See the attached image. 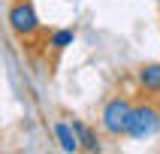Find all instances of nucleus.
<instances>
[{
	"instance_id": "nucleus-4",
	"label": "nucleus",
	"mask_w": 160,
	"mask_h": 154,
	"mask_svg": "<svg viewBox=\"0 0 160 154\" xmlns=\"http://www.w3.org/2000/svg\"><path fill=\"white\" fill-rule=\"evenodd\" d=\"M136 79L148 94H160V63H142Z\"/></svg>"
},
{
	"instance_id": "nucleus-5",
	"label": "nucleus",
	"mask_w": 160,
	"mask_h": 154,
	"mask_svg": "<svg viewBox=\"0 0 160 154\" xmlns=\"http://www.w3.org/2000/svg\"><path fill=\"white\" fill-rule=\"evenodd\" d=\"M72 130H76V136H79V151H100V139H97V133L91 130L88 124H82V121H76L72 118Z\"/></svg>"
},
{
	"instance_id": "nucleus-6",
	"label": "nucleus",
	"mask_w": 160,
	"mask_h": 154,
	"mask_svg": "<svg viewBox=\"0 0 160 154\" xmlns=\"http://www.w3.org/2000/svg\"><path fill=\"white\" fill-rule=\"evenodd\" d=\"M54 136H58V142H61L63 151H79V136L72 130V124H54Z\"/></svg>"
},
{
	"instance_id": "nucleus-7",
	"label": "nucleus",
	"mask_w": 160,
	"mask_h": 154,
	"mask_svg": "<svg viewBox=\"0 0 160 154\" xmlns=\"http://www.w3.org/2000/svg\"><path fill=\"white\" fill-rule=\"evenodd\" d=\"M72 39H76L72 30H54L52 33V45L54 48H67V45H72Z\"/></svg>"
},
{
	"instance_id": "nucleus-3",
	"label": "nucleus",
	"mask_w": 160,
	"mask_h": 154,
	"mask_svg": "<svg viewBox=\"0 0 160 154\" xmlns=\"http://www.w3.org/2000/svg\"><path fill=\"white\" fill-rule=\"evenodd\" d=\"M157 130H160V109H154L151 103L133 106L130 124H127V136L130 139H145V136H154Z\"/></svg>"
},
{
	"instance_id": "nucleus-2",
	"label": "nucleus",
	"mask_w": 160,
	"mask_h": 154,
	"mask_svg": "<svg viewBox=\"0 0 160 154\" xmlns=\"http://www.w3.org/2000/svg\"><path fill=\"white\" fill-rule=\"evenodd\" d=\"M9 27H12V33L27 39V36H33L39 30V15H36V9L30 0H15L12 6H9V15H6Z\"/></svg>"
},
{
	"instance_id": "nucleus-1",
	"label": "nucleus",
	"mask_w": 160,
	"mask_h": 154,
	"mask_svg": "<svg viewBox=\"0 0 160 154\" xmlns=\"http://www.w3.org/2000/svg\"><path fill=\"white\" fill-rule=\"evenodd\" d=\"M130 112H133V103H130L127 97H112L106 106H103V115H100L103 130H106L109 136H127Z\"/></svg>"
}]
</instances>
